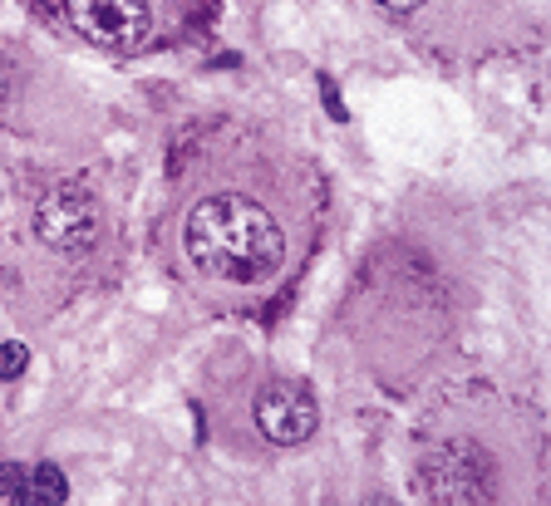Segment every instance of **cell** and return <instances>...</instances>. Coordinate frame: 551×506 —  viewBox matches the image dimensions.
I'll list each match as a JSON object with an SVG mask.
<instances>
[{
  "instance_id": "cell-9",
  "label": "cell",
  "mask_w": 551,
  "mask_h": 506,
  "mask_svg": "<svg viewBox=\"0 0 551 506\" xmlns=\"http://www.w3.org/2000/svg\"><path fill=\"white\" fill-rule=\"evenodd\" d=\"M10 506H45V502H40L35 492H15V497H10Z\"/></svg>"
},
{
  "instance_id": "cell-10",
  "label": "cell",
  "mask_w": 551,
  "mask_h": 506,
  "mask_svg": "<svg viewBox=\"0 0 551 506\" xmlns=\"http://www.w3.org/2000/svg\"><path fill=\"white\" fill-rule=\"evenodd\" d=\"M379 5H389V10H419L424 0H379Z\"/></svg>"
},
{
  "instance_id": "cell-1",
  "label": "cell",
  "mask_w": 551,
  "mask_h": 506,
  "mask_svg": "<svg viewBox=\"0 0 551 506\" xmlns=\"http://www.w3.org/2000/svg\"><path fill=\"white\" fill-rule=\"evenodd\" d=\"M187 256L202 276L217 281H261L281 266L286 236L266 207L251 197L222 192L192 207L187 217Z\"/></svg>"
},
{
  "instance_id": "cell-8",
  "label": "cell",
  "mask_w": 551,
  "mask_h": 506,
  "mask_svg": "<svg viewBox=\"0 0 551 506\" xmlns=\"http://www.w3.org/2000/svg\"><path fill=\"white\" fill-rule=\"evenodd\" d=\"M320 94H325V109H330V118H345V104H340V94H335V84H330V79H320Z\"/></svg>"
},
{
  "instance_id": "cell-6",
  "label": "cell",
  "mask_w": 551,
  "mask_h": 506,
  "mask_svg": "<svg viewBox=\"0 0 551 506\" xmlns=\"http://www.w3.org/2000/svg\"><path fill=\"white\" fill-rule=\"evenodd\" d=\"M30 364V349L25 344H0V379H20Z\"/></svg>"
},
{
  "instance_id": "cell-7",
  "label": "cell",
  "mask_w": 551,
  "mask_h": 506,
  "mask_svg": "<svg viewBox=\"0 0 551 506\" xmlns=\"http://www.w3.org/2000/svg\"><path fill=\"white\" fill-rule=\"evenodd\" d=\"M15 492H25V467L0 462V497H15Z\"/></svg>"
},
{
  "instance_id": "cell-5",
  "label": "cell",
  "mask_w": 551,
  "mask_h": 506,
  "mask_svg": "<svg viewBox=\"0 0 551 506\" xmlns=\"http://www.w3.org/2000/svg\"><path fill=\"white\" fill-rule=\"evenodd\" d=\"M30 482H35V497L45 506H60L64 497H69V482H64V472L55 462H40V467L30 472Z\"/></svg>"
},
{
  "instance_id": "cell-3",
  "label": "cell",
  "mask_w": 551,
  "mask_h": 506,
  "mask_svg": "<svg viewBox=\"0 0 551 506\" xmlns=\"http://www.w3.org/2000/svg\"><path fill=\"white\" fill-rule=\"evenodd\" d=\"M35 231H40L45 246H55L64 256H79V251H89L94 236H99V207H94L89 192L60 187V192H50V197L40 202Z\"/></svg>"
},
{
  "instance_id": "cell-11",
  "label": "cell",
  "mask_w": 551,
  "mask_h": 506,
  "mask_svg": "<svg viewBox=\"0 0 551 506\" xmlns=\"http://www.w3.org/2000/svg\"><path fill=\"white\" fill-rule=\"evenodd\" d=\"M365 506H394V502H389V497H369Z\"/></svg>"
},
{
  "instance_id": "cell-4",
  "label": "cell",
  "mask_w": 551,
  "mask_h": 506,
  "mask_svg": "<svg viewBox=\"0 0 551 506\" xmlns=\"http://www.w3.org/2000/svg\"><path fill=\"white\" fill-rule=\"evenodd\" d=\"M315 398L291 384V379H271L261 394H256V423L271 443H306L315 433Z\"/></svg>"
},
{
  "instance_id": "cell-12",
  "label": "cell",
  "mask_w": 551,
  "mask_h": 506,
  "mask_svg": "<svg viewBox=\"0 0 551 506\" xmlns=\"http://www.w3.org/2000/svg\"><path fill=\"white\" fill-rule=\"evenodd\" d=\"M202 5H212V0H202Z\"/></svg>"
},
{
  "instance_id": "cell-2",
  "label": "cell",
  "mask_w": 551,
  "mask_h": 506,
  "mask_svg": "<svg viewBox=\"0 0 551 506\" xmlns=\"http://www.w3.org/2000/svg\"><path fill=\"white\" fill-rule=\"evenodd\" d=\"M69 20L79 35H89L94 45H109V50H133L153 30L148 0H69Z\"/></svg>"
}]
</instances>
